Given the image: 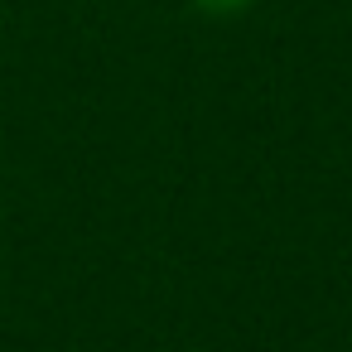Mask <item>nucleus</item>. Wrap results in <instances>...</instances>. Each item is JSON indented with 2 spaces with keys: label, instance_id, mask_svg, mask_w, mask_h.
I'll return each instance as SVG.
<instances>
[{
  "label": "nucleus",
  "instance_id": "nucleus-1",
  "mask_svg": "<svg viewBox=\"0 0 352 352\" xmlns=\"http://www.w3.org/2000/svg\"><path fill=\"white\" fill-rule=\"evenodd\" d=\"M203 10H241V6H251V0H198Z\"/></svg>",
  "mask_w": 352,
  "mask_h": 352
}]
</instances>
